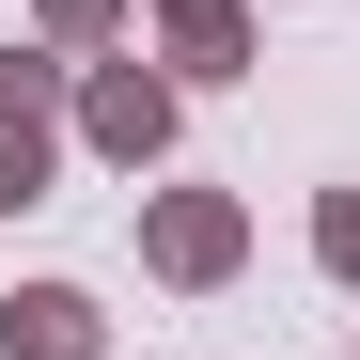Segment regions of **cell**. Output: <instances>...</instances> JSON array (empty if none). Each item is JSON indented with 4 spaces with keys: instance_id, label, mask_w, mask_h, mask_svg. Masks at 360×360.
I'll return each mask as SVG.
<instances>
[{
    "instance_id": "cell-1",
    "label": "cell",
    "mask_w": 360,
    "mask_h": 360,
    "mask_svg": "<svg viewBox=\"0 0 360 360\" xmlns=\"http://www.w3.org/2000/svg\"><path fill=\"white\" fill-rule=\"evenodd\" d=\"M172 126H188V79H172L157 47H110V63H79V141H94L110 172H157V157H172Z\"/></svg>"
},
{
    "instance_id": "cell-2",
    "label": "cell",
    "mask_w": 360,
    "mask_h": 360,
    "mask_svg": "<svg viewBox=\"0 0 360 360\" xmlns=\"http://www.w3.org/2000/svg\"><path fill=\"white\" fill-rule=\"evenodd\" d=\"M141 266L172 297H219L235 266H251V204L235 188H141Z\"/></svg>"
},
{
    "instance_id": "cell-3",
    "label": "cell",
    "mask_w": 360,
    "mask_h": 360,
    "mask_svg": "<svg viewBox=\"0 0 360 360\" xmlns=\"http://www.w3.org/2000/svg\"><path fill=\"white\" fill-rule=\"evenodd\" d=\"M0 360H110L94 282H16V297H0Z\"/></svg>"
},
{
    "instance_id": "cell-4",
    "label": "cell",
    "mask_w": 360,
    "mask_h": 360,
    "mask_svg": "<svg viewBox=\"0 0 360 360\" xmlns=\"http://www.w3.org/2000/svg\"><path fill=\"white\" fill-rule=\"evenodd\" d=\"M157 63L172 79H251V0H157Z\"/></svg>"
},
{
    "instance_id": "cell-5",
    "label": "cell",
    "mask_w": 360,
    "mask_h": 360,
    "mask_svg": "<svg viewBox=\"0 0 360 360\" xmlns=\"http://www.w3.org/2000/svg\"><path fill=\"white\" fill-rule=\"evenodd\" d=\"M47 172H63V126H47V110H0V219H32Z\"/></svg>"
},
{
    "instance_id": "cell-6",
    "label": "cell",
    "mask_w": 360,
    "mask_h": 360,
    "mask_svg": "<svg viewBox=\"0 0 360 360\" xmlns=\"http://www.w3.org/2000/svg\"><path fill=\"white\" fill-rule=\"evenodd\" d=\"M126 16H141V0H32V32L79 47V63H110V47H126Z\"/></svg>"
},
{
    "instance_id": "cell-7",
    "label": "cell",
    "mask_w": 360,
    "mask_h": 360,
    "mask_svg": "<svg viewBox=\"0 0 360 360\" xmlns=\"http://www.w3.org/2000/svg\"><path fill=\"white\" fill-rule=\"evenodd\" d=\"M314 266L360 297V188H329V204H314Z\"/></svg>"
}]
</instances>
